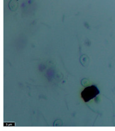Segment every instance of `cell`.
<instances>
[{"label":"cell","mask_w":115,"mask_h":131,"mask_svg":"<svg viewBox=\"0 0 115 131\" xmlns=\"http://www.w3.org/2000/svg\"><path fill=\"white\" fill-rule=\"evenodd\" d=\"M99 94V89L95 86H91L85 88L81 93V96L85 102H88Z\"/></svg>","instance_id":"obj_1"},{"label":"cell","mask_w":115,"mask_h":131,"mask_svg":"<svg viewBox=\"0 0 115 131\" xmlns=\"http://www.w3.org/2000/svg\"><path fill=\"white\" fill-rule=\"evenodd\" d=\"M80 62L84 67H87L89 63V58L86 55H83L80 58Z\"/></svg>","instance_id":"obj_2"},{"label":"cell","mask_w":115,"mask_h":131,"mask_svg":"<svg viewBox=\"0 0 115 131\" xmlns=\"http://www.w3.org/2000/svg\"><path fill=\"white\" fill-rule=\"evenodd\" d=\"M8 6H9V9L13 11H15L18 8V3L16 0H11Z\"/></svg>","instance_id":"obj_3"}]
</instances>
